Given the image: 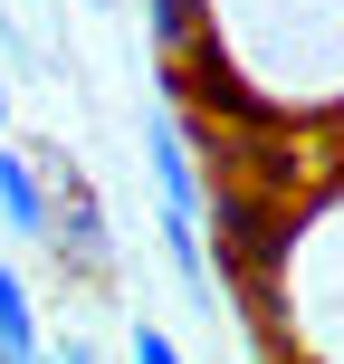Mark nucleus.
I'll return each instance as SVG.
<instances>
[{
  "instance_id": "f257e3e1",
  "label": "nucleus",
  "mask_w": 344,
  "mask_h": 364,
  "mask_svg": "<svg viewBox=\"0 0 344 364\" xmlns=\"http://www.w3.org/2000/svg\"><path fill=\"white\" fill-rule=\"evenodd\" d=\"M48 182H57V220H48V250L67 269H115V230H106V201L87 192V173L67 154H48Z\"/></svg>"
},
{
  "instance_id": "f03ea898",
  "label": "nucleus",
  "mask_w": 344,
  "mask_h": 364,
  "mask_svg": "<svg viewBox=\"0 0 344 364\" xmlns=\"http://www.w3.org/2000/svg\"><path fill=\"white\" fill-rule=\"evenodd\" d=\"M48 220H57L48 164H29L19 144H0V230H10V240H48Z\"/></svg>"
},
{
  "instance_id": "7ed1b4c3",
  "label": "nucleus",
  "mask_w": 344,
  "mask_h": 364,
  "mask_svg": "<svg viewBox=\"0 0 344 364\" xmlns=\"http://www.w3.org/2000/svg\"><path fill=\"white\" fill-rule=\"evenodd\" d=\"M0 355L10 364H29V355H48V336H38V297H29V278L0 259Z\"/></svg>"
},
{
  "instance_id": "20e7f679",
  "label": "nucleus",
  "mask_w": 344,
  "mask_h": 364,
  "mask_svg": "<svg viewBox=\"0 0 344 364\" xmlns=\"http://www.w3.org/2000/svg\"><path fill=\"white\" fill-rule=\"evenodd\" d=\"M192 29H201V0H153V48H163V68H182Z\"/></svg>"
},
{
  "instance_id": "39448f33",
  "label": "nucleus",
  "mask_w": 344,
  "mask_h": 364,
  "mask_svg": "<svg viewBox=\"0 0 344 364\" xmlns=\"http://www.w3.org/2000/svg\"><path fill=\"white\" fill-rule=\"evenodd\" d=\"M125 355H134V364H172V355H182V336H172V326H153V316H134V326H125Z\"/></svg>"
},
{
  "instance_id": "423d86ee",
  "label": "nucleus",
  "mask_w": 344,
  "mask_h": 364,
  "mask_svg": "<svg viewBox=\"0 0 344 364\" xmlns=\"http://www.w3.org/2000/svg\"><path fill=\"white\" fill-rule=\"evenodd\" d=\"M0 125H10V87H0Z\"/></svg>"
}]
</instances>
